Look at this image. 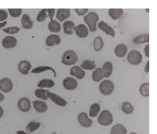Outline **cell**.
<instances>
[{"instance_id":"6da1fadb","label":"cell","mask_w":157,"mask_h":134,"mask_svg":"<svg viewBox=\"0 0 157 134\" xmlns=\"http://www.w3.org/2000/svg\"><path fill=\"white\" fill-rule=\"evenodd\" d=\"M98 19H99V17L98 13L95 12L90 13L84 17V21L88 25L91 32H95L97 30V23H98Z\"/></svg>"},{"instance_id":"7a4b0ae2","label":"cell","mask_w":157,"mask_h":134,"mask_svg":"<svg viewBox=\"0 0 157 134\" xmlns=\"http://www.w3.org/2000/svg\"><path fill=\"white\" fill-rule=\"evenodd\" d=\"M78 61V56L73 50H68L62 56L61 62L65 65H72Z\"/></svg>"},{"instance_id":"3957f363","label":"cell","mask_w":157,"mask_h":134,"mask_svg":"<svg viewBox=\"0 0 157 134\" xmlns=\"http://www.w3.org/2000/svg\"><path fill=\"white\" fill-rule=\"evenodd\" d=\"M98 121L99 124H101V125L106 126V125H110L113 121V114L108 110H105V111H101V113L99 117H98Z\"/></svg>"},{"instance_id":"277c9868","label":"cell","mask_w":157,"mask_h":134,"mask_svg":"<svg viewBox=\"0 0 157 134\" xmlns=\"http://www.w3.org/2000/svg\"><path fill=\"white\" fill-rule=\"evenodd\" d=\"M99 90L103 95H110L114 90V84L110 80H104L99 86Z\"/></svg>"},{"instance_id":"5b68a950","label":"cell","mask_w":157,"mask_h":134,"mask_svg":"<svg viewBox=\"0 0 157 134\" xmlns=\"http://www.w3.org/2000/svg\"><path fill=\"white\" fill-rule=\"evenodd\" d=\"M127 61L130 63V65H137L142 61V56L141 53L137 50H131L129 52V54L127 55Z\"/></svg>"},{"instance_id":"8992f818","label":"cell","mask_w":157,"mask_h":134,"mask_svg":"<svg viewBox=\"0 0 157 134\" xmlns=\"http://www.w3.org/2000/svg\"><path fill=\"white\" fill-rule=\"evenodd\" d=\"M17 107L20 111L23 112H28L31 110V101L27 97H23L21 98L17 102Z\"/></svg>"},{"instance_id":"52a82bcc","label":"cell","mask_w":157,"mask_h":134,"mask_svg":"<svg viewBox=\"0 0 157 134\" xmlns=\"http://www.w3.org/2000/svg\"><path fill=\"white\" fill-rule=\"evenodd\" d=\"M78 123L80 124L82 126L85 127V128H88L92 125V120L88 117L87 114L86 112H82L78 115Z\"/></svg>"},{"instance_id":"ba28073f","label":"cell","mask_w":157,"mask_h":134,"mask_svg":"<svg viewBox=\"0 0 157 134\" xmlns=\"http://www.w3.org/2000/svg\"><path fill=\"white\" fill-rule=\"evenodd\" d=\"M13 89V82L8 78H3L0 80V90L3 93H9Z\"/></svg>"},{"instance_id":"9c48e42d","label":"cell","mask_w":157,"mask_h":134,"mask_svg":"<svg viewBox=\"0 0 157 134\" xmlns=\"http://www.w3.org/2000/svg\"><path fill=\"white\" fill-rule=\"evenodd\" d=\"M63 86L67 90H73V89H76L77 86H78V82L73 78L67 77L63 81Z\"/></svg>"},{"instance_id":"30bf717a","label":"cell","mask_w":157,"mask_h":134,"mask_svg":"<svg viewBox=\"0 0 157 134\" xmlns=\"http://www.w3.org/2000/svg\"><path fill=\"white\" fill-rule=\"evenodd\" d=\"M2 44L3 47L6 49L13 48L17 45L16 38L13 37V36H6L2 39Z\"/></svg>"},{"instance_id":"8fae6325","label":"cell","mask_w":157,"mask_h":134,"mask_svg":"<svg viewBox=\"0 0 157 134\" xmlns=\"http://www.w3.org/2000/svg\"><path fill=\"white\" fill-rule=\"evenodd\" d=\"M31 68H32V65L28 61H20L19 65H18V70L23 75H28Z\"/></svg>"},{"instance_id":"7c38bea8","label":"cell","mask_w":157,"mask_h":134,"mask_svg":"<svg viewBox=\"0 0 157 134\" xmlns=\"http://www.w3.org/2000/svg\"><path fill=\"white\" fill-rule=\"evenodd\" d=\"M98 26L101 30L103 31L104 32H105L109 35L112 36V37L115 36V31L107 23H105L104 21H100L98 24Z\"/></svg>"},{"instance_id":"4fadbf2b","label":"cell","mask_w":157,"mask_h":134,"mask_svg":"<svg viewBox=\"0 0 157 134\" xmlns=\"http://www.w3.org/2000/svg\"><path fill=\"white\" fill-rule=\"evenodd\" d=\"M49 98L52 100V101L55 103L57 105L59 106H61V107H64V106H66L67 104V102L66 100L63 99L62 97H61L60 96L57 94H54L53 93H49Z\"/></svg>"},{"instance_id":"5bb4252c","label":"cell","mask_w":157,"mask_h":134,"mask_svg":"<svg viewBox=\"0 0 157 134\" xmlns=\"http://www.w3.org/2000/svg\"><path fill=\"white\" fill-rule=\"evenodd\" d=\"M32 104H33L34 109L39 113L45 112L47 110V108H48L47 104L44 101H41V100H34V101L32 102Z\"/></svg>"},{"instance_id":"9a60e30c","label":"cell","mask_w":157,"mask_h":134,"mask_svg":"<svg viewBox=\"0 0 157 134\" xmlns=\"http://www.w3.org/2000/svg\"><path fill=\"white\" fill-rule=\"evenodd\" d=\"M70 74H71L72 76H75V78H77L78 79H82L85 77V72L81 68H79L78 66H75L72 67L70 70Z\"/></svg>"},{"instance_id":"2e32d148","label":"cell","mask_w":157,"mask_h":134,"mask_svg":"<svg viewBox=\"0 0 157 134\" xmlns=\"http://www.w3.org/2000/svg\"><path fill=\"white\" fill-rule=\"evenodd\" d=\"M75 32L77 36L79 38H86L89 33L87 27L84 24H78V26H76L75 28Z\"/></svg>"},{"instance_id":"e0dca14e","label":"cell","mask_w":157,"mask_h":134,"mask_svg":"<svg viewBox=\"0 0 157 134\" xmlns=\"http://www.w3.org/2000/svg\"><path fill=\"white\" fill-rule=\"evenodd\" d=\"M70 17L69 9H58L57 13V19L61 22L64 21Z\"/></svg>"},{"instance_id":"ac0fdd59","label":"cell","mask_w":157,"mask_h":134,"mask_svg":"<svg viewBox=\"0 0 157 134\" xmlns=\"http://www.w3.org/2000/svg\"><path fill=\"white\" fill-rule=\"evenodd\" d=\"M60 43H61V39H60V36L57 35H51L48 36L46 39V44L48 47L56 46V45L60 44Z\"/></svg>"},{"instance_id":"d6986e66","label":"cell","mask_w":157,"mask_h":134,"mask_svg":"<svg viewBox=\"0 0 157 134\" xmlns=\"http://www.w3.org/2000/svg\"><path fill=\"white\" fill-rule=\"evenodd\" d=\"M127 53V47L124 44H120L115 48V54L118 57H123Z\"/></svg>"},{"instance_id":"ffe728a7","label":"cell","mask_w":157,"mask_h":134,"mask_svg":"<svg viewBox=\"0 0 157 134\" xmlns=\"http://www.w3.org/2000/svg\"><path fill=\"white\" fill-rule=\"evenodd\" d=\"M75 24L71 20H67L63 24V28L65 34L71 35L75 31Z\"/></svg>"},{"instance_id":"44dd1931","label":"cell","mask_w":157,"mask_h":134,"mask_svg":"<svg viewBox=\"0 0 157 134\" xmlns=\"http://www.w3.org/2000/svg\"><path fill=\"white\" fill-rule=\"evenodd\" d=\"M49 93H50L49 90L41 89V88H39V89H36V91H35V94H36V96L38 98L43 99L44 100H47L49 98Z\"/></svg>"},{"instance_id":"7402d4cb","label":"cell","mask_w":157,"mask_h":134,"mask_svg":"<svg viewBox=\"0 0 157 134\" xmlns=\"http://www.w3.org/2000/svg\"><path fill=\"white\" fill-rule=\"evenodd\" d=\"M113 64L110 61H107L103 65V72H104V77L109 78L110 77L112 73H113Z\"/></svg>"},{"instance_id":"603a6c76","label":"cell","mask_w":157,"mask_h":134,"mask_svg":"<svg viewBox=\"0 0 157 134\" xmlns=\"http://www.w3.org/2000/svg\"><path fill=\"white\" fill-rule=\"evenodd\" d=\"M127 131L124 125L122 124H117L114 125L111 129V134H127Z\"/></svg>"},{"instance_id":"cb8c5ba5","label":"cell","mask_w":157,"mask_h":134,"mask_svg":"<svg viewBox=\"0 0 157 134\" xmlns=\"http://www.w3.org/2000/svg\"><path fill=\"white\" fill-rule=\"evenodd\" d=\"M21 24L24 28L25 29H31L33 26V21L31 20L30 17L28 14H24L22 16L21 19Z\"/></svg>"},{"instance_id":"d4e9b609","label":"cell","mask_w":157,"mask_h":134,"mask_svg":"<svg viewBox=\"0 0 157 134\" xmlns=\"http://www.w3.org/2000/svg\"><path fill=\"white\" fill-rule=\"evenodd\" d=\"M123 10L122 9H110L109 10V14L113 20H118L123 16Z\"/></svg>"},{"instance_id":"484cf974","label":"cell","mask_w":157,"mask_h":134,"mask_svg":"<svg viewBox=\"0 0 157 134\" xmlns=\"http://www.w3.org/2000/svg\"><path fill=\"white\" fill-rule=\"evenodd\" d=\"M92 79L94 82H99L104 79V72L103 69L101 68H98L95 69L92 75Z\"/></svg>"},{"instance_id":"4316f807","label":"cell","mask_w":157,"mask_h":134,"mask_svg":"<svg viewBox=\"0 0 157 134\" xmlns=\"http://www.w3.org/2000/svg\"><path fill=\"white\" fill-rule=\"evenodd\" d=\"M54 86V82L51 79H43L38 83L39 88H52Z\"/></svg>"},{"instance_id":"83f0119b","label":"cell","mask_w":157,"mask_h":134,"mask_svg":"<svg viewBox=\"0 0 157 134\" xmlns=\"http://www.w3.org/2000/svg\"><path fill=\"white\" fill-rule=\"evenodd\" d=\"M48 28L51 32H59L61 31V25L56 20H51L48 24Z\"/></svg>"},{"instance_id":"f1b7e54d","label":"cell","mask_w":157,"mask_h":134,"mask_svg":"<svg viewBox=\"0 0 157 134\" xmlns=\"http://www.w3.org/2000/svg\"><path fill=\"white\" fill-rule=\"evenodd\" d=\"M139 93L143 97H148L149 96V84L148 82H145L141 85L139 88Z\"/></svg>"},{"instance_id":"f546056e","label":"cell","mask_w":157,"mask_h":134,"mask_svg":"<svg viewBox=\"0 0 157 134\" xmlns=\"http://www.w3.org/2000/svg\"><path fill=\"white\" fill-rule=\"evenodd\" d=\"M133 42L136 44H143V43H148L149 42V35H141L134 38Z\"/></svg>"},{"instance_id":"4dcf8cb0","label":"cell","mask_w":157,"mask_h":134,"mask_svg":"<svg viewBox=\"0 0 157 134\" xmlns=\"http://www.w3.org/2000/svg\"><path fill=\"white\" fill-rule=\"evenodd\" d=\"M80 68L85 70H93L96 68V65L94 61H90V60H84Z\"/></svg>"},{"instance_id":"1f68e13d","label":"cell","mask_w":157,"mask_h":134,"mask_svg":"<svg viewBox=\"0 0 157 134\" xmlns=\"http://www.w3.org/2000/svg\"><path fill=\"white\" fill-rule=\"evenodd\" d=\"M122 111L127 114H132L133 111H134V107L129 102H123V104H122Z\"/></svg>"},{"instance_id":"d6a6232c","label":"cell","mask_w":157,"mask_h":134,"mask_svg":"<svg viewBox=\"0 0 157 134\" xmlns=\"http://www.w3.org/2000/svg\"><path fill=\"white\" fill-rule=\"evenodd\" d=\"M104 47V42L102 40L101 37L100 36H97L95 38L94 41V48L96 51H100Z\"/></svg>"},{"instance_id":"836d02e7","label":"cell","mask_w":157,"mask_h":134,"mask_svg":"<svg viewBox=\"0 0 157 134\" xmlns=\"http://www.w3.org/2000/svg\"><path fill=\"white\" fill-rule=\"evenodd\" d=\"M48 70H50L52 72H54V76L56 77V72L54 69L50 67H47V66H43V67H37L35 69H33L32 71V74H38V73H42V72H44L46 71H48Z\"/></svg>"},{"instance_id":"e575fe53","label":"cell","mask_w":157,"mask_h":134,"mask_svg":"<svg viewBox=\"0 0 157 134\" xmlns=\"http://www.w3.org/2000/svg\"><path fill=\"white\" fill-rule=\"evenodd\" d=\"M100 105L98 104H94L91 105L90 108V117H96L100 111Z\"/></svg>"},{"instance_id":"d590c367","label":"cell","mask_w":157,"mask_h":134,"mask_svg":"<svg viewBox=\"0 0 157 134\" xmlns=\"http://www.w3.org/2000/svg\"><path fill=\"white\" fill-rule=\"evenodd\" d=\"M41 124L39 122H29V125L26 127V130H27V132H32L36 131V129H38L39 128Z\"/></svg>"},{"instance_id":"8d00e7d4","label":"cell","mask_w":157,"mask_h":134,"mask_svg":"<svg viewBox=\"0 0 157 134\" xmlns=\"http://www.w3.org/2000/svg\"><path fill=\"white\" fill-rule=\"evenodd\" d=\"M47 9H42V10L39 13L37 18H36L37 21L39 22L44 21V20H46V18H47Z\"/></svg>"},{"instance_id":"74e56055","label":"cell","mask_w":157,"mask_h":134,"mask_svg":"<svg viewBox=\"0 0 157 134\" xmlns=\"http://www.w3.org/2000/svg\"><path fill=\"white\" fill-rule=\"evenodd\" d=\"M20 28L17 27H10L8 28H4L3 32L7 34H16L19 32Z\"/></svg>"},{"instance_id":"f35d334b","label":"cell","mask_w":157,"mask_h":134,"mask_svg":"<svg viewBox=\"0 0 157 134\" xmlns=\"http://www.w3.org/2000/svg\"><path fill=\"white\" fill-rule=\"evenodd\" d=\"M21 9H9L10 15L13 17H18L21 14Z\"/></svg>"},{"instance_id":"ab89813d","label":"cell","mask_w":157,"mask_h":134,"mask_svg":"<svg viewBox=\"0 0 157 134\" xmlns=\"http://www.w3.org/2000/svg\"><path fill=\"white\" fill-rule=\"evenodd\" d=\"M7 17H8L7 13L6 12L5 10L0 9V21H2V20H6Z\"/></svg>"},{"instance_id":"60d3db41","label":"cell","mask_w":157,"mask_h":134,"mask_svg":"<svg viewBox=\"0 0 157 134\" xmlns=\"http://www.w3.org/2000/svg\"><path fill=\"white\" fill-rule=\"evenodd\" d=\"M75 11H76V13L78 15L82 16V15H84L87 12L88 9H75Z\"/></svg>"},{"instance_id":"b9f144b4","label":"cell","mask_w":157,"mask_h":134,"mask_svg":"<svg viewBox=\"0 0 157 134\" xmlns=\"http://www.w3.org/2000/svg\"><path fill=\"white\" fill-rule=\"evenodd\" d=\"M47 12H48L49 17L50 18V20H53V17H54V16L55 9H47Z\"/></svg>"},{"instance_id":"7bdbcfd3","label":"cell","mask_w":157,"mask_h":134,"mask_svg":"<svg viewBox=\"0 0 157 134\" xmlns=\"http://www.w3.org/2000/svg\"><path fill=\"white\" fill-rule=\"evenodd\" d=\"M144 51H145V56L148 58L149 57V45H148V43L145 46V49H144Z\"/></svg>"},{"instance_id":"ee69618b","label":"cell","mask_w":157,"mask_h":134,"mask_svg":"<svg viewBox=\"0 0 157 134\" xmlns=\"http://www.w3.org/2000/svg\"><path fill=\"white\" fill-rule=\"evenodd\" d=\"M145 72H146V73H148V72H149V61H148V62L146 63V65H145Z\"/></svg>"},{"instance_id":"f6af8a7d","label":"cell","mask_w":157,"mask_h":134,"mask_svg":"<svg viewBox=\"0 0 157 134\" xmlns=\"http://www.w3.org/2000/svg\"><path fill=\"white\" fill-rule=\"evenodd\" d=\"M6 21H4L3 23H1V24H0V28H2V26H4V25H6Z\"/></svg>"},{"instance_id":"bcb514c9","label":"cell","mask_w":157,"mask_h":134,"mask_svg":"<svg viewBox=\"0 0 157 134\" xmlns=\"http://www.w3.org/2000/svg\"><path fill=\"white\" fill-rule=\"evenodd\" d=\"M3 99H4V97H2V94H1V99H0V101H2Z\"/></svg>"},{"instance_id":"7dc6e473","label":"cell","mask_w":157,"mask_h":134,"mask_svg":"<svg viewBox=\"0 0 157 134\" xmlns=\"http://www.w3.org/2000/svg\"><path fill=\"white\" fill-rule=\"evenodd\" d=\"M0 110H1V117L2 116V107H0Z\"/></svg>"}]
</instances>
